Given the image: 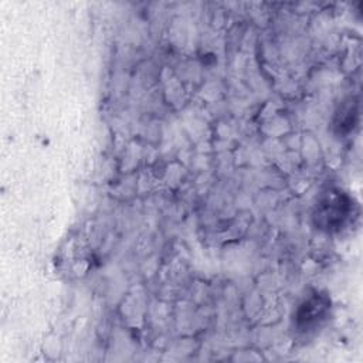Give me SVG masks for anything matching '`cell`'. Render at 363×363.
Wrapping results in <instances>:
<instances>
[{"label": "cell", "instance_id": "cell-1", "mask_svg": "<svg viewBox=\"0 0 363 363\" xmlns=\"http://www.w3.org/2000/svg\"><path fill=\"white\" fill-rule=\"evenodd\" d=\"M354 216L353 199L337 187H329L318 197L312 220L318 230L335 234L350 224Z\"/></svg>", "mask_w": 363, "mask_h": 363}, {"label": "cell", "instance_id": "cell-2", "mask_svg": "<svg viewBox=\"0 0 363 363\" xmlns=\"http://www.w3.org/2000/svg\"><path fill=\"white\" fill-rule=\"evenodd\" d=\"M330 311V299L320 291L306 295L295 309L294 329L301 336H309L322 328Z\"/></svg>", "mask_w": 363, "mask_h": 363}]
</instances>
